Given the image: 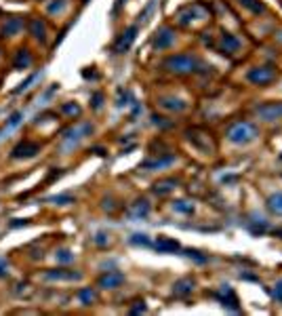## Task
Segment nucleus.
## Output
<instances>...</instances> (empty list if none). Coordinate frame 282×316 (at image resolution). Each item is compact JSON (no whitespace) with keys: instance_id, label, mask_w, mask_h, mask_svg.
I'll return each instance as SVG.
<instances>
[{"instance_id":"1","label":"nucleus","mask_w":282,"mask_h":316,"mask_svg":"<svg viewBox=\"0 0 282 316\" xmlns=\"http://www.w3.org/2000/svg\"><path fill=\"white\" fill-rule=\"evenodd\" d=\"M257 137V126L247 123V120H240V123H234L228 129V139L234 143H248Z\"/></svg>"},{"instance_id":"2","label":"nucleus","mask_w":282,"mask_h":316,"mask_svg":"<svg viewBox=\"0 0 282 316\" xmlns=\"http://www.w3.org/2000/svg\"><path fill=\"white\" fill-rule=\"evenodd\" d=\"M164 66L171 70V72H177V74H190V72H196V66H200V61L192 55H175V57H169L164 61Z\"/></svg>"},{"instance_id":"3","label":"nucleus","mask_w":282,"mask_h":316,"mask_svg":"<svg viewBox=\"0 0 282 316\" xmlns=\"http://www.w3.org/2000/svg\"><path fill=\"white\" fill-rule=\"evenodd\" d=\"M276 76H278V72L272 66H261V68H253L251 72H248V80H251L253 85L265 87V85H270Z\"/></svg>"},{"instance_id":"4","label":"nucleus","mask_w":282,"mask_h":316,"mask_svg":"<svg viewBox=\"0 0 282 316\" xmlns=\"http://www.w3.org/2000/svg\"><path fill=\"white\" fill-rule=\"evenodd\" d=\"M257 114L264 120H276L282 118V104H265L257 107Z\"/></svg>"},{"instance_id":"5","label":"nucleus","mask_w":282,"mask_h":316,"mask_svg":"<svg viewBox=\"0 0 282 316\" xmlns=\"http://www.w3.org/2000/svg\"><path fill=\"white\" fill-rule=\"evenodd\" d=\"M137 30H139L137 25H133V28H129V30H126L124 34H123V36L118 38L116 47H114V49H116V53H124V51L131 47L133 40H135V36H137Z\"/></svg>"},{"instance_id":"6","label":"nucleus","mask_w":282,"mask_h":316,"mask_svg":"<svg viewBox=\"0 0 282 316\" xmlns=\"http://www.w3.org/2000/svg\"><path fill=\"white\" fill-rule=\"evenodd\" d=\"M123 281H124V276L120 274V272H110V274H106V276L99 278V284L104 289H114V287H118Z\"/></svg>"},{"instance_id":"7","label":"nucleus","mask_w":282,"mask_h":316,"mask_svg":"<svg viewBox=\"0 0 282 316\" xmlns=\"http://www.w3.org/2000/svg\"><path fill=\"white\" fill-rule=\"evenodd\" d=\"M238 49H240V40L236 36H232V34H223L221 36V51L223 53L232 55L234 51H238Z\"/></svg>"},{"instance_id":"8","label":"nucleus","mask_w":282,"mask_h":316,"mask_svg":"<svg viewBox=\"0 0 282 316\" xmlns=\"http://www.w3.org/2000/svg\"><path fill=\"white\" fill-rule=\"evenodd\" d=\"M173 40H175V34H173V30L171 28H162V30H160V34L156 36V42H154V44H156L158 49H164V47H169Z\"/></svg>"},{"instance_id":"9","label":"nucleus","mask_w":282,"mask_h":316,"mask_svg":"<svg viewBox=\"0 0 282 316\" xmlns=\"http://www.w3.org/2000/svg\"><path fill=\"white\" fill-rule=\"evenodd\" d=\"M267 209L274 215H282V192H276L267 198Z\"/></svg>"},{"instance_id":"10","label":"nucleus","mask_w":282,"mask_h":316,"mask_svg":"<svg viewBox=\"0 0 282 316\" xmlns=\"http://www.w3.org/2000/svg\"><path fill=\"white\" fill-rule=\"evenodd\" d=\"M38 152V143H21L15 148V154L13 156H32Z\"/></svg>"},{"instance_id":"11","label":"nucleus","mask_w":282,"mask_h":316,"mask_svg":"<svg viewBox=\"0 0 282 316\" xmlns=\"http://www.w3.org/2000/svg\"><path fill=\"white\" fill-rule=\"evenodd\" d=\"M160 105L166 107V110H177V112L185 110V104L181 99H160Z\"/></svg>"},{"instance_id":"12","label":"nucleus","mask_w":282,"mask_h":316,"mask_svg":"<svg viewBox=\"0 0 282 316\" xmlns=\"http://www.w3.org/2000/svg\"><path fill=\"white\" fill-rule=\"evenodd\" d=\"M156 249L158 251H177L179 245L175 243V240H169V238H160L156 243Z\"/></svg>"},{"instance_id":"13","label":"nucleus","mask_w":282,"mask_h":316,"mask_svg":"<svg viewBox=\"0 0 282 316\" xmlns=\"http://www.w3.org/2000/svg\"><path fill=\"white\" fill-rule=\"evenodd\" d=\"M173 188H175V179H166V181H160V183H156V188H154V192H156V194H166V192H171Z\"/></svg>"},{"instance_id":"14","label":"nucleus","mask_w":282,"mask_h":316,"mask_svg":"<svg viewBox=\"0 0 282 316\" xmlns=\"http://www.w3.org/2000/svg\"><path fill=\"white\" fill-rule=\"evenodd\" d=\"M245 6H248L253 13H264V4L259 2V0H240Z\"/></svg>"},{"instance_id":"15","label":"nucleus","mask_w":282,"mask_h":316,"mask_svg":"<svg viewBox=\"0 0 282 316\" xmlns=\"http://www.w3.org/2000/svg\"><path fill=\"white\" fill-rule=\"evenodd\" d=\"M192 205H185V200H179L177 202V211H183V213H192Z\"/></svg>"},{"instance_id":"16","label":"nucleus","mask_w":282,"mask_h":316,"mask_svg":"<svg viewBox=\"0 0 282 316\" xmlns=\"http://www.w3.org/2000/svg\"><path fill=\"white\" fill-rule=\"evenodd\" d=\"M274 295H276V299H282V282H278L276 291H274Z\"/></svg>"}]
</instances>
